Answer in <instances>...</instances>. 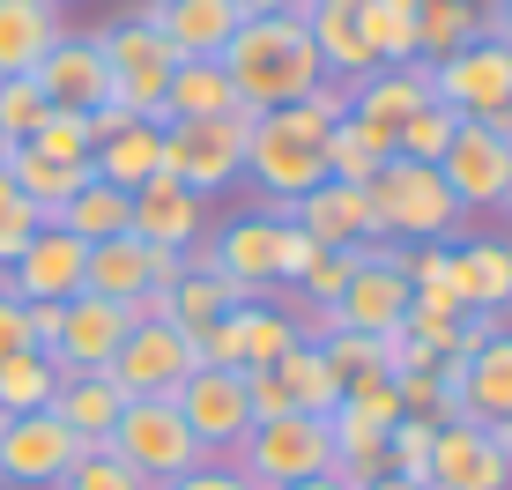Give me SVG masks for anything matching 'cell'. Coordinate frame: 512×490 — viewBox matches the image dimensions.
<instances>
[{
	"mask_svg": "<svg viewBox=\"0 0 512 490\" xmlns=\"http://www.w3.org/2000/svg\"><path fill=\"white\" fill-rule=\"evenodd\" d=\"M23 149L52 156V164H82V171H90V149H97V134H90V112H45V127L30 134Z\"/></svg>",
	"mask_w": 512,
	"mask_h": 490,
	"instance_id": "obj_40",
	"label": "cell"
},
{
	"mask_svg": "<svg viewBox=\"0 0 512 490\" xmlns=\"http://www.w3.org/2000/svg\"><path fill=\"white\" fill-rule=\"evenodd\" d=\"M268 216H290L320 253H349V245H379V216H372V194L364 186H342V179H320L312 194H297L290 208H268Z\"/></svg>",
	"mask_w": 512,
	"mask_h": 490,
	"instance_id": "obj_15",
	"label": "cell"
},
{
	"mask_svg": "<svg viewBox=\"0 0 512 490\" xmlns=\"http://www.w3.org/2000/svg\"><path fill=\"white\" fill-rule=\"evenodd\" d=\"M30 82L45 90L52 112H97V104L112 97V67H104V52H97V30H60V38L45 45V60L30 67Z\"/></svg>",
	"mask_w": 512,
	"mask_h": 490,
	"instance_id": "obj_17",
	"label": "cell"
},
{
	"mask_svg": "<svg viewBox=\"0 0 512 490\" xmlns=\"http://www.w3.org/2000/svg\"><path fill=\"white\" fill-rule=\"evenodd\" d=\"M498 208H505V216H512V186H505V201H498Z\"/></svg>",
	"mask_w": 512,
	"mask_h": 490,
	"instance_id": "obj_59",
	"label": "cell"
},
{
	"mask_svg": "<svg viewBox=\"0 0 512 490\" xmlns=\"http://www.w3.org/2000/svg\"><path fill=\"white\" fill-rule=\"evenodd\" d=\"M97 52H104V67H112V97L104 104H119L127 119H156L164 127V82H171V45L156 38L141 15H119L112 30H97Z\"/></svg>",
	"mask_w": 512,
	"mask_h": 490,
	"instance_id": "obj_8",
	"label": "cell"
},
{
	"mask_svg": "<svg viewBox=\"0 0 512 490\" xmlns=\"http://www.w3.org/2000/svg\"><path fill=\"white\" fill-rule=\"evenodd\" d=\"M253 490H290L312 483L334 468V439H327V416H275V424H253L238 439V453H223Z\"/></svg>",
	"mask_w": 512,
	"mask_h": 490,
	"instance_id": "obj_6",
	"label": "cell"
},
{
	"mask_svg": "<svg viewBox=\"0 0 512 490\" xmlns=\"http://www.w3.org/2000/svg\"><path fill=\"white\" fill-rule=\"evenodd\" d=\"M23 320H30V349H52V342H60L67 305H23Z\"/></svg>",
	"mask_w": 512,
	"mask_h": 490,
	"instance_id": "obj_51",
	"label": "cell"
},
{
	"mask_svg": "<svg viewBox=\"0 0 512 490\" xmlns=\"http://www.w3.org/2000/svg\"><path fill=\"white\" fill-rule=\"evenodd\" d=\"M141 320L134 305H112V297H67V320H60V342L45 349L52 364H60V379L67 372H104V364L119 357V342H127V327Z\"/></svg>",
	"mask_w": 512,
	"mask_h": 490,
	"instance_id": "obj_18",
	"label": "cell"
},
{
	"mask_svg": "<svg viewBox=\"0 0 512 490\" xmlns=\"http://www.w3.org/2000/svg\"><path fill=\"white\" fill-rule=\"evenodd\" d=\"M45 8H67V0H45Z\"/></svg>",
	"mask_w": 512,
	"mask_h": 490,
	"instance_id": "obj_60",
	"label": "cell"
},
{
	"mask_svg": "<svg viewBox=\"0 0 512 490\" xmlns=\"http://www.w3.org/2000/svg\"><path fill=\"white\" fill-rule=\"evenodd\" d=\"M431 97L461 119H512V52L490 38H468L461 52L431 60Z\"/></svg>",
	"mask_w": 512,
	"mask_h": 490,
	"instance_id": "obj_11",
	"label": "cell"
},
{
	"mask_svg": "<svg viewBox=\"0 0 512 490\" xmlns=\"http://www.w3.org/2000/svg\"><path fill=\"white\" fill-rule=\"evenodd\" d=\"M38 223H45V216H38V208H30L23 194H15L8 171H0V275H8V260L30 245V231H38Z\"/></svg>",
	"mask_w": 512,
	"mask_h": 490,
	"instance_id": "obj_45",
	"label": "cell"
},
{
	"mask_svg": "<svg viewBox=\"0 0 512 490\" xmlns=\"http://www.w3.org/2000/svg\"><path fill=\"white\" fill-rule=\"evenodd\" d=\"M119 409H127V394H119L104 372H67L60 394H52V416H60V424L75 431L82 446H104V439H112Z\"/></svg>",
	"mask_w": 512,
	"mask_h": 490,
	"instance_id": "obj_25",
	"label": "cell"
},
{
	"mask_svg": "<svg viewBox=\"0 0 512 490\" xmlns=\"http://www.w3.org/2000/svg\"><path fill=\"white\" fill-rule=\"evenodd\" d=\"M372 490H409V483H401V476H379V483H372Z\"/></svg>",
	"mask_w": 512,
	"mask_h": 490,
	"instance_id": "obj_56",
	"label": "cell"
},
{
	"mask_svg": "<svg viewBox=\"0 0 512 490\" xmlns=\"http://www.w3.org/2000/svg\"><path fill=\"white\" fill-rule=\"evenodd\" d=\"M52 490H149V483H141L134 468L119 461V453H104V446H82V461L67 468V476L52 483Z\"/></svg>",
	"mask_w": 512,
	"mask_h": 490,
	"instance_id": "obj_44",
	"label": "cell"
},
{
	"mask_svg": "<svg viewBox=\"0 0 512 490\" xmlns=\"http://www.w3.org/2000/svg\"><path fill=\"white\" fill-rule=\"evenodd\" d=\"M394 156V134L372 127V119H334L327 127V179H342V186H372L379 179V164Z\"/></svg>",
	"mask_w": 512,
	"mask_h": 490,
	"instance_id": "obj_29",
	"label": "cell"
},
{
	"mask_svg": "<svg viewBox=\"0 0 512 490\" xmlns=\"http://www.w3.org/2000/svg\"><path fill=\"white\" fill-rule=\"evenodd\" d=\"M253 119L260 112H223V119H164L156 134V171L179 179L186 194H223V186L245 179V142H253Z\"/></svg>",
	"mask_w": 512,
	"mask_h": 490,
	"instance_id": "obj_3",
	"label": "cell"
},
{
	"mask_svg": "<svg viewBox=\"0 0 512 490\" xmlns=\"http://www.w3.org/2000/svg\"><path fill=\"white\" fill-rule=\"evenodd\" d=\"M312 260H320V245H312L290 216H282V223H275V290H297V275H305Z\"/></svg>",
	"mask_w": 512,
	"mask_h": 490,
	"instance_id": "obj_46",
	"label": "cell"
},
{
	"mask_svg": "<svg viewBox=\"0 0 512 490\" xmlns=\"http://www.w3.org/2000/svg\"><path fill=\"white\" fill-rule=\"evenodd\" d=\"M498 446H505V453H512V424H498Z\"/></svg>",
	"mask_w": 512,
	"mask_h": 490,
	"instance_id": "obj_58",
	"label": "cell"
},
{
	"mask_svg": "<svg viewBox=\"0 0 512 490\" xmlns=\"http://www.w3.org/2000/svg\"><path fill=\"white\" fill-rule=\"evenodd\" d=\"M334 409H342L349 424L379 431V439H386V431L401 424V416H409V409H401V394H394V379H364V387H349L342 401H334Z\"/></svg>",
	"mask_w": 512,
	"mask_h": 490,
	"instance_id": "obj_42",
	"label": "cell"
},
{
	"mask_svg": "<svg viewBox=\"0 0 512 490\" xmlns=\"http://www.w3.org/2000/svg\"><path fill=\"white\" fill-rule=\"evenodd\" d=\"M320 357L334 372V387H364V379H394L386 372V335H320Z\"/></svg>",
	"mask_w": 512,
	"mask_h": 490,
	"instance_id": "obj_39",
	"label": "cell"
},
{
	"mask_svg": "<svg viewBox=\"0 0 512 490\" xmlns=\"http://www.w3.org/2000/svg\"><path fill=\"white\" fill-rule=\"evenodd\" d=\"M141 23L171 45V60H216L223 45L238 38V0H149Z\"/></svg>",
	"mask_w": 512,
	"mask_h": 490,
	"instance_id": "obj_20",
	"label": "cell"
},
{
	"mask_svg": "<svg viewBox=\"0 0 512 490\" xmlns=\"http://www.w3.org/2000/svg\"><path fill=\"white\" fill-rule=\"evenodd\" d=\"M60 394V364L45 349H23V357H0V416H38Z\"/></svg>",
	"mask_w": 512,
	"mask_h": 490,
	"instance_id": "obj_34",
	"label": "cell"
},
{
	"mask_svg": "<svg viewBox=\"0 0 512 490\" xmlns=\"http://www.w3.org/2000/svg\"><path fill=\"white\" fill-rule=\"evenodd\" d=\"M30 349V320H23V297L0 290V357H23Z\"/></svg>",
	"mask_w": 512,
	"mask_h": 490,
	"instance_id": "obj_49",
	"label": "cell"
},
{
	"mask_svg": "<svg viewBox=\"0 0 512 490\" xmlns=\"http://www.w3.org/2000/svg\"><path fill=\"white\" fill-rule=\"evenodd\" d=\"M156 119H127L119 134H104V142L90 149V179L104 186H119V194H134V186H149L156 179Z\"/></svg>",
	"mask_w": 512,
	"mask_h": 490,
	"instance_id": "obj_27",
	"label": "cell"
},
{
	"mask_svg": "<svg viewBox=\"0 0 512 490\" xmlns=\"http://www.w3.org/2000/svg\"><path fill=\"white\" fill-rule=\"evenodd\" d=\"M149 245H141L134 231L127 238H104V245H90V260H82V290L90 297H112V305H149Z\"/></svg>",
	"mask_w": 512,
	"mask_h": 490,
	"instance_id": "obj_24",
	"label": "cell"
},
{
	"mask_svg": "<svg viewBox=\"0 0 512 490\" xmlns=\"http://www.w3.org/2000/svg\"><path fill=\"white\" fill-rule=\"evenodd\" d=\"M82 260H90V245H82V238H67L60 223H38L30 245L8 260L0 290L23 297V305H67V297H82Z\"/></svg>",
	"mask_w": 512,
	"mask_h": 490,
	"instance_id": "obj_13",
	"label": "cell"
},
{
	"mask_svg": "<svg viewBox=\"0 0 512 490\" xmlns=\"http://www.w3.org/2000/svg\"><path fill=\"white\" fill-rule=\"evenodd\" d=\"M431 490H512V453L490 424L446 416L431 439Z\"/></svg>",
	"mask_w": 512,
	"mask_h": 490,
	"instance_id": "obj_14",
	"label": "cell"
},
{
	"mask_svg": "<svg viewBox=\"0 0 512 490\" xmlns=\"http://www.w3.org/2000/svg\"><path fill=\"white\" fill-rule=\"evenodd\" d=\"M171 409L186 416V431L208 446V461H223V453H238V439L253 431V409H245V372H193L179 394H171Z\"/></svg>",
	"mask_w": 512,
	"mask_h": 490,
	"instance_id": "obj_16",
	"label": "cell"
},
{
	"mask_svg": "<svg viewBox=\"0 0 512 490\" xmlns=\"http://www.w3.org/2000/svg\"><path fill=\"white\" fill-rule=\"evenodd\" d=\"M75 461H82V439L52 409L0 424V490H52Z\"/></svg>",
	"mask_w": 512,
	"mask_h": 490,
	"instance_id": "obj_12",
	"label": "cell"
},
{
	"mask_svg": "<svg viewBox=\"0 0 512 490\" xmlns=\"http://www.w3.org/2000/svg\"><path fill=\"white\" fill-rule=\"evenodd\" d=\"M275 379L290 387L297 416H327L334 401H342V387H334V372H327V357H320V342H297L290 357L275 364Z\"/></svg>",
	"mask_w": 512,
	"mask_h": 490,
	"instance_id": "obj_37",
	"label": "cell"
},
{
	"mask_svg": "<svg viewBox=\"0 0 512 490\" xmlns=\"http://www.w3.org/2000/svg\"><path fill=\"white\" fill-rule=\"evenodd\" d=\"M453 297L461 312H512V245L505 238H453Z\"/></svg>",
	"mask_w": 512,
	"mask_h": 490,
	"instance_id": "obj_22",
	"label": "cell"
},
{
	"mask_svg": "<svg viewBox=\"0 0 512 490\" xmlns=\"http://www.w3.org/2000/svg\"><path fill=\"white\" fill-rule=\"evenodd\" d=\"M401 275H409V290H431L453 275V238H431V245H401Z\"/></svg>",
	"mask_w": 512,
	"mask_h": 490,
	"instance_id": "obj_47",
	"label": "cell"
},
{
	"mask_svg": "<svg viewBox=\"0 0 512 490\" xmlns=\"http://www.w3.org/2000/svg\"><path fill=\"white\" fill-rule=\"evenodd\" d=\"M52 38H60V8H45V0H0V82L30 75Z\"/></svg>",
	"mask_w": 512,
	"mask_h": 490,
	"instance_id": "obj_28",
	"label": "cell"
},
{
	"mask_svg": "<svg viewBox=\"0 0 512 490\" xmlns=\"http://www.w3.org/2000/svg\"><path fill=\"white\" fill-rule=\"evenodd\" d=\"M8 186L52 223L67 201L82 194V186H90V171H82V164H52V156H38V149H15V156H8Z\"/></svg>",
	"mask_w": 512,
	"mask_h": 490,
	"instance_id": "obj_30",
	"label": "cell"
},
{
	"mask_svg": "<svg viewBox=\"0 0 512 490\" xmlns=\"http://www.w3.org/2000/svg\"><path fill=\"white\" fill-rule=\"evenodd\" d=\"M483 38L512 52V0H490V8H483Z\"/></svg>",
	"mask_w": 512,
	"mask_h": 490,
	"instance_id": "obj_52",
	"label": "cell"
},
{
	"mask_svg": "<svg viewBox=\"0 0 512 490\" xmlns=\"http://www.w3.org/2000/svg\"><path fill=\"white\" fill-rule=\"evenodd\" d=\"M364 268V245H349V253H320L312 260L305 275H297V290H305V305H312V320H320V312L334 305V297L349 290V275Z\"/></svg>",
	"mask_w": 512,
	"mask_h": 490,
	"instance_id": "obj_43",
	"label": "cell"
},
{
	"mask_svg": "<svg viewBox=\"0 0 512 490\" xmlns=\"http://www.w3.org/2000/svg\"><path fill=\"white\" fill-rule=\"evenodd\" d=\"M201 223H208V201L186 194V186L164 179V171L127 194V231L141 245H156V253H201Z\"/></svg>",
	"mask_w": 512,
	"mask_h": 490,
	"instance_id": "obj_19",
	"label": "cell"
},
{
	"mask_svg": "<svg viewBox=\"0 0 512 490\" xmlns=\"http://www.w3.org/2000/svg\"><path fill=\"white\" fill-rule=\"evenodd\" d=\"M231 327H238V349H245V372H275V364L305 342V327H297L290 312H275L268 297H260V305H231Z\"/></svg>",
	"mask_w": 512,
	"mask_h": 490,
	"instance_id": "obj_32",
	"label": "cell"
},
{
	"mask_svg": "<svg viewBox=\"0 0 512 490\" xmlns=\"http://www.w3.org/2000/svg\"><path fill=\"white\" fill-rule=\"evenodd\" d=\"M164 490H253L238 476L231 461H208V468H193V476H179V483H164Z\"/></svg>",
	"mask_w": 512,
	"mask_h": 490,
	"instance_id": "obj_50",
	"label": "cell"
},
{
	"mask_svg": "<svg viewBox=\"0 0 512 490\" xmlns=\"http://www.w3.org/2000/svg\"><path fill=\"white\" fill-rule=\"evenodd\" d=\"M453 134H461V112H453V104H438V97H423L416 112L394 127V156H409V164H438Z\"/></svg>",
	"mask_w": 512,
	"mask_h": 490,
	"instance_id": "obj_38",
	"label": "cell"
},
{
	"mask_svg": "<svg viewBox=\"0 0 512 490\" xmlns=\"http://www.w3.org/2000/svg\"><path fill=\"white\" fill-rule=\"evenodd\" d=\"M8 156H15V142H8V134H0V171H8Z\"/></svg>",
	"mask_w": 512,
	"mask_h": 490,
	"instance_id": "obj_57",
	"label": "cell"
},
{
	"mask_svg": "<svg viewBox=\"0 0 512 490\" xmlns=\"http://www.w3.org/2000/svg\"><path fill=\"white\" fill-rule=\"evenodd\" d=\"M275 223L282 216H268V208H260V216H231L216 231V245H208V253H193L201 260V268H216L223 283H238L245 297H275Z\"/></svg>",
	"mask_w": 512,
	"mask_h": 490,
	"instance_id": "obj_21",
	"label": "cell"
},
{
	"mask_svg": "<svg viewBox=\"0 0 512 490\" xmlns=\"http://www.w3.org/2000/svg\"><path fill=\"white\" fill-rule=\"evenodd\" d=\"M290 490H334V476H312V483H290Z\"/></svg>",
	"mask_w": 512,
	"mask_h": 490,
	"instance_id": "obj_55",
	"label": "cell"
},
{
	"mask_svg": "<svg viewBox=\"0 0 512 490\" xmlns=\"http://www.w3.org/2000/svg\"><path fill=\"white\" fill-rule=\"evenodd\" d=\"M409 320V275H401V245H364V268L349 275V290L334 297V305L320 312V335H394V327ZM305 335V342H320Z\"/></svg>",
	"mask_w": 512,
	"mask_h": 490,
	"instance_id": "obj_7",
	"label": "cell"
},
{
	"mask_svg": "<svg viewBox=\"0 0 512 490\" xmlns=\"http://www.w3.org/2000/svg\"><path fill=\"white\" fill-rule=\"evenodd\" d=\"M416 8L423 0H364L357 8V38L372 45L379 67H409L416 60Z\"/></svg>",
	"mask_w": 512,
	"mask_h": 490,
	"instance_id": "obj_33",
	"label": "cell"
},
{
	"mask_svg": "<svg viewBox=\"0 0 512 490\" xmlns=\"http://www.w3.org/2000/svg\"><path fill=\"white\" fill-rule=\"evenodd\" d=\"M45 112H52V104H45V90H38L30 75H8V82H0V134H8L15 149L45 127Z\"/></svg>",
	"mask_w": 512,
	"mask_h": 490,
	"instance_id": "obj_41",
	"label": "cell"
},
{
	"mask_svg": "<svg viewBox=\"0 0 512 490\" xmlns=\"http://www.w3.org/2000/svg\"><path fill=\"white\" fill-rule=\"evenodd\" d=\"M193 372H201V349H193V335H186V327H171V320H134L127 342H119V357L104 364V379H112L127 401L179 394Z\"/></svg>",
	"mask_w": 512,
	"mask_h": 490,
	"instance_id": "obj_9",
	"label": "cell"
},
{
	"mask_svg": "<svg viewBox=\"0 0 512 490\" xmlns=\"http://www.w3.org/2000/svg\"><path fill=\"white\" fill-rule=\"evenodd\" d=\"M0 424H8V416H0Z\"/></svg>",
	"mask_w": 512,
	"mask_h": 490,
	"instance_id": "obj_61",
	"label": "cell"
},
{
	"mask_svg": "<svg viewBox=\"0 0 512 490\" xmlns=\"http://www.w3.org/2000/svg\"><path fill=\"white\" fill-rule=\"evenodd\" d=\"M245 409H253V424H275V416H297V401L275 372H245Z\"/></svg>",
	"mask_w": 512,
	"mask_h": 490,
	"instance_id": "obj_48",
	"label": "cell"
},
{
	"mask_svg": "<svg viewBox=\"0 0 512 490\" xmlns=\"http://www.w3.org/2000/svg\"><path fill=\"white\" fill-rule=\"evenodd\" d=\"M438 179L461 201V216L468 208H498L512 186V119H461V134L438 156Z\"/></svg>",
	"mask_w": 512,
	"mask_h": 490,
	"instance_id": "obj_10",
	"label": "cell"
},
{
	"mask_svg": "<svg viewBox=\"0 0 512 490\" xmlns=\"http://www.w3.org/2000/svg\"><path fill=\"white\" fill-rule=\"evenodd\" d=\"M453 416H468V424H490V431L512 424V327H505V335H490V342L468 357Z\"/></svg>",
	"mask_w": 512,
	"mask_h": 490,
	"instance_id": "obj_23",
	"label": "cell"
},
{
	"mask_svg": "<svg viewBox=\"0 0 512 490\" xmlns=\"http://www.w3.org/2000/svg\"><path fill=\"white\" fill-rule=\"evenodd\" d=\"M216 67L231 75V97L245 104V112L305 104V97L327 82L312 30H305V23H290V15H253V23H238V38L216 52Z\"/></svg>",
	"mask_w": 512,
	"mask_h": 490,
	"instance_id": "obj_2",
	"label": "cell"
},
{
	"mask_svg": "<svg viewBox=\"0 0 512 490\" xmlns=\"http://www.w3.org/2000/svg\"><path fill=\"white\" fill-rule=\"evenodd\" d=\"M423 97H431V67H423V60H409V67H372V75H364L357 90H349V112L394 134V127L416 112Z\"/></svg>",
	"mask_w": 512,
	"mask_h": 490,
	"instance_id": "obj_26",
	"label": "cell"
},
{
	"mask_svg": "<svg viewBox=\"0 0 512 490\" xmlns=\"http://www.w3.org/2000/svg\"><path fill=\"white\" fill-rule=\"evenodd\" d=\"M364 194H372V216H379V238H386V245H431V238H453V231H461V201L446 194L438 164L386 156L379 179L364 186Z\"/></svg>",
	"mask_w": 512,
	"mask_h": 490,
	"instance_id": "obj_5",
	"label": "cell"
},
{
	"mask_svg": "<svg viewBox=\"0 0 512 490\" xmlns=\"http://www.w3.org/2000/svg\"><path fill=\"white\" fill-rule=\"evenodd\" d=\"M468 38H483V15H475V0H423L416 8V60H446V52H461Z\"/></svg>",
	"mask_w": 512,
	"mask_h": 490,
	"instance_id": "obj_36",
	"label": "cell"
},
{
	"mask_svg": "<svg viewBox=\"0 0 512 490\" xmlns=\"http://www.w3.org/2000/svg\"><path fill=\"white\" fill-rule=\"evenodd\" d=\"M60 223L67 238H82V245H104V238H127V194H119V186H104V179H90L82 186L75 201L60 208Z\"/></svg>",
	"mask_w": 512,
	"mask_h": 490,
	"instance_id": "obj_35",
	"label": "cell"
},
{
	"mask_svg": "<svg viewBox=\"0 0 512 490\" xmlns=\"http://www.w3.org/2000/svg\"><path fill=\"white\" fill-rule=\"evenodd\" d=\"M364 0H320V15H357Z\"/></svg>",
	"mask_w": 512,
	"mask_h": 490,
	"instance_id": "obj_54",
	"label": "cell"
},
{
	"mask_svg": "<svg viewBox=\"0 0 512 490\" xmlns=\"http://www.w3.org/2000/svg\"><path fill=\"white\" fill-rule=\"evenodd\" d=\"M349 119V90L320 82L305 104H275L253 119V142H245V179L268 194V208H290L297 194L327 179V127Z\"/></svg>",
	"mask_w": 512,
	"mask_h": 490,
	"instance_id": "obj_1",
	"label": "cell"
},
{
	"mask_svg": "<svg viewBox=\"0 0 512 490\" xmlns=\"http://www.w3.org/2000/svg\"><path fill=\"white\" fill-rule=\"evenodd\" d=\"M223 112H238V97H231V75H223L216 60H179L171 67L164 119H223Z\"/></svg>",
	"mask_w": 512,
	"mask_h": 490,
	"instance_id": "obj_31",
	"label": "cell"
},
{
	"mask_svg": "<svg viewBox=\"0 0 512 490\" xmlns=\"http://www.w3.org/2000/svg\"><path fill=\"white\" fill-rule=\"evenodd\" d=\"M282 8H290V0H238V15H245V23H253V15H282Z\"/></svg>",
	"mask_w": 512,
	"mask_h": 490,
	"instance_id": "obj_53",
	"label": "cell"
},
{
	"mask_svg": "<svg viewBox=\"0 0 512 490\" xmlns=\"http://www.w3.org/2000/svg\"><path fill=\"white\" fill-rule=\"evenodd\" d=\"M104 453H119V461H127L149 490H164V483L193 476V468H208V446L186 431V416L171 409V394L127 401V409H119V424H112V439H104Z\"/></svg>",
	"mask_w": 512,
	"mask_h": 490,
	"instance_id": "obj_4",
	"label": "cell"
}]
</instances>
